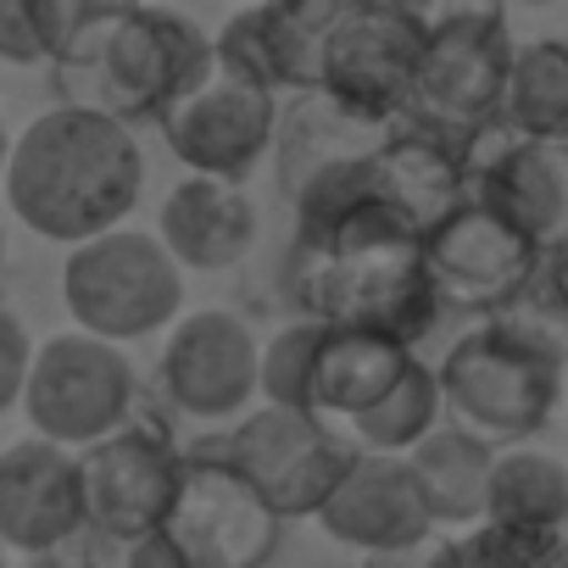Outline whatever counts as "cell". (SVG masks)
<instances>
[{
	"label": "cell",
	"instance_id": "1",
	"mask_svg": "<svg viewBox=\"0 0 568 568\" xmlns=\"http://www.w3.org/2000/svg\"><path fill=\"white\" fill-rule=\"evenodd\" d=\"M284 291L307 324L379 329L407 346L440 318L424 273V234L385 206L352 212L329 229H296L284 256Z\"/></svg>",
	"mask_w": 568,
	"mask_h": 568
},
{
	"label": "cell",
	"instance_id": "2",
	"mask_svg": "<svg viewBox=\"0 0 568 568\" xmlns=\"http://www.w3.org/2000/svg\"><path fill=\"white\" fill-rule=\"evenodd\" d=\"M140 190H145V156L134 129L95 106L62 101L40 112L12 145L7 201L18 223L34 229L40 240L79 251L123 229Z\"/></svg>",
	"mask_w": 568,
	"mask_h": 568
},
{
	"label": "cell",
	"instance_id": "3",
	"mask_svg": "<svg viewBox=\"0 0 568 568\" xmlns=\"http://www.w3.org/2000/svg\"><path fill=\"white\" fill-rule=\"evenodd\" d=\"M440 390L463 429L496 440L540 435L568 407L562 346L529 318H485L440 357Z\"/></svg>",
	"mask_w": 568,
	"mask_h": 568
},
{
	"label": "cell",
	"instance_id": "4",
	"mask_svg": "<svg viewBox=\"0 0 568 568\" xmlns=\"http://www.w3.org/2000/svg\"><path fill=\"white\" fill-rule=\"evenodd\" d=\"M217 79V40L168 7H123L95 62L68 79L79 106H95L118 123H162L179 101Z\"/></svg>",
	"mask_w": 568,
	"mask_h": 568
},
{
	"label": "cell",
	"instance_id": "5",
	"mask_svg": "<svg viewBox=\"0 0 568 568\" xmlns=\"http://www.w3.org/2000/svg\"><path fill=\"white\" fill-rule=\"evenodd\" d=\"M518 45L507 34V12L496 7H452L429 18L424 68L413 84V129L452 145L457 156L507 123V84H513Z\"/></svg>",
	"mask_w": 568,
	"mask_h": 568
},
{
	"label": "cell",
	"instance_id": "6",
	"mask_svg": "<svg viewBox=\"0 0 568 568\" xmlns=\"http://www.w3.org/2000/svg\"><path fill=\"white\" fill-rule=\"evenodd\" d=\"M62 302L73 324L95 341H145L179 324L184 307V267L145 229H112L62 262Z\"/></svg>",
	"mask_w": 568,
	"mask_h": 568
},
{
	"label": "cell",
	"instance_id": "7",
	"mask_svg": "<svg viewBox=\"0 0 568 568\" xmlns=\"http://www.w3.org/2000/svg\"><path fill=\"white\" fill-rule=\"evenodd\" d=\"M217 452L278 518H318L363 457L335 424L267 402L251 407L217 440Z\"/></svg>",
	"mask_w": 568,
	"mask_h": 568
},
{
	"label": "cell",
	"instance_id": "8",
	"mask_svg": "<svg viewBox=\"0 0 568 568\" xmlns=\"http://www.w3.org/2000/svg\"><path fill=\"white\" fill-rule=\"evenodd\" d=\"M134 402H140V379H134V363L123 357V346L68 329L34 352L23 413L40 440L90 452L106 435L134 424Z\"/></svg>",
	"mask_w": 568,
	"mask_h": 568
},
{
	"label": "cell",
	"instance_id": "9",
	"mask_svg": "<svg viewBox=\"0 0 568 568\" xmlns=\"http://www.w3.org/2000/svg\"><path fill=\"white\" fill-rule=\"evenodd\" d=\"M424 45H429L424 12L396 7V0H346L324 45L318 90L368 123H396V112L413 106Z\"/></svg>",
	"mask_w": 568,
	"mask_h": 568
},
{
	"label": "cell",
	"instance_id": "10",
	"mask_svg": "<svg viewBox=\"0 0 568 568\" xmlns=\"http://www.w3.org/2000/svg\"><path fill=\"white\" fill-rule=\"evenodd\" d=\"M546 251L479 201H463L440 229L424 234V273L440 313L501 318L529 284H540Z\"/></svg>",
	"mask_w": 568,
	"mask_h": 568
},
{
	"label": "cell",
	"instance_id": "11",
	"mask_svg": "<svg viewBox=\"0 0 568 568\" xmlns=\"http://www.w3.org/2000/svg\"><path fill=\"white\" fill-rule=\"evenodd\" d=\"M79 474H84L90 529L118 546H134L173 524V507L184 490V452L156 424L134 418L129 429L79 452Z\"/></svg>",
	"mask_w": 568,
	"mask_h": 568
},
{
	"label": "cell",
	"instance_id": "12",
	"mask_svg": "<svg viewBox=\"0 0 568 568\" xmlns=\"http://www.w3.org/2000/svg\"><path fill=\"white\" fill-rule=\"evenodd\" d=\"M156 379H162V396L184 418H201V424L245 418L262 390V346L240 313H223V307L184 313L162 346Z\"/></svg>",
	"mask_w": 568,
	"mask_h": 568
},
{
	"label": "cell",
	"instance_id": "13",
	"mask_svg": "<svg viewBox=\"0 0 568 568\" xmlns=\"http://www.w3.org/2000/svg\"><path fill=\"white\" fill-rule=\"evenodd\" d=\"M278 513L223 463L217 440H195L184 452V490L168 535L201 568H262L278 551Z\"/></svg>",
	"mask_w": 568,
	"mask_h": 568
},
{
	"label": "cell",
	"instance_id": "14",
	"mask_svg": "<svg viewBox=\"0 0 568 568\" xmlns=\"http://www.w3.org/2000/svg\"><path fill=\"white\" fill-rule=\"evenodd\" d=\"M468 201L507 217L546 256L568 245V145L524 140L513 123H496L463 151Z\"/></svg>",
	"mask_w": 568,
	"mask_h": 568
},
{
	"label": "cell",
	"instance_id": "15",
	"mask_svg": "<svg viewBox=\"0 0 568 568\" xmlns=\"http://www.w3.org/2000/svg\"><path fill=\"white\" fill-rule=\"evenodd\" d=\"M346 0H278V7H245L217 29V73L256 90H318L324 45Z\"/></svg>",
	"mask_w": 568,
	"mask_h": 568
},
{
	"label": "cell",
	"instance_id": "16",
	"mask_svg": "<svg viewBox=\"0 0 568 568\" xmlns=\"http://www.w3.org/2000/svg\"><path fill=\"white\" fill-rule=\"evenodd\" d=\"M278 101L240 79H212L190 101L162 118L168 151L190 168V179H229L240 184L273 145H278Z\"/></svg>",
	"mask_w": 568,
	"mask_h": 568
},
{
	"label": "cell",
	"instance_id": "17",
	"mask_svg": "<svg viewBox=\"0 0 568 568\" xmlns=\"http://www.w3.org/2000/svg\"><path fill=\"white\" fill-rule=\"evenodd\" d=\"M79 529H90L79 457L40 435L12 440L0 452V546L45 557Z\"/></svg>",
	"mask_w": 568,
	"mask_h": 568
},
{
	"label": "cell",
	"instance_id": "18",
	"mask_svg": "<svg viewBox=\"0 0 568 568\" xmlns=\"http://www.w3.org/2000/svg\"><path fill=\"white\" fill-rule=\"evenodd\" d=\"M318 524H324L329 540L357 546L363 557L424 546V540L440 535L435 518H429V501L413 479V463L407 457H374V452L357 457V468L341 479V490L329 496Z\"/></svg>",
	"mask_w": 568,
	"mask_h": 568
},
{
	"label": "cell",
	"instance_id": "19",
	"mask_svg": "<svg viewBox=\"0 0 568 568\" xmlns=\"http://www.w3.org/2000/svg\"><path fill=\"white\" fill-rule=\"evenodd\" d=\"M156 240L168 245L179 267L217 273V267H234L256 245V206L229 179H184L168 190L156 212Z\"/></svg>",
	"mask_w": 568,
	"mask_h": 568
},
{
	"label": "cell",
	"instance_id": "20",
	"mask_svg": "<svg viewBox=\"0 0 568 568\" xmlns=\"http://www.w3.org/2000/svg\"><path fill=\"white\" fill-rule=\"evenodd\" d=\"M413 346L379 329H324L318 368H313V418L335 424L341 435L368 418L407 374H413Z\"/></svg>",
	"mask_w": 568,
	"mask_h": 568
},
{
	"label": "cell",
	"instance_id": "21",
	"mask_svg": "<svg viewBox=\"0 0 568 568\" xmlns=\"http://www.w3.org/2000/svg\"><path fill=\"white\" fill-rule=\"evenodd\" d=\"M390 134H396L390 123H368V118H357L352 106H341L335 95L307 90L291 112L278 118L273 168H278L284 195L296 201L318 173H329V168H341V162H357V156H374Z\"/></svg>",
	"mask_w": 568,
	"mask_h": 568
},
{
	"label": "cell",
	"instance_id": "22",
	"mask_svg": "<svg viewBox=\"0 0 568 568\" xmlns=\"http://www.w3.org/2000/svg\"><path fill=\"white\" fill-rule=\"evenodd\" d=\"M374 173H379V190H385V206L413 223L418 234L440 229L463 201H468V168L452 145L407 129V134H390L379 151H374Z\"/></svg>",
	"mask_w": 568,
	"mask_h": 568
},
{
	"label": "cell",
	"instance_id": "23",
	"mask_svg": "<svg viewBox=\"0 0 568 568\" xmlns=\"http://www.w3.org/2000/svg\"><path fill=\"white\" fill-rule=\"evenodd\" d=\"M496 446L463 424H440L407 463L413 479L429 501L435 529H479L485 524V501H490V474H496Z\"/></svg>",
	"mask_w": 568,
	"mask_h": 568
},
{
	"label": "cell",
	"instance_id": "24",
	"mask_svg": "<svg viewBox=\"0 0 568 568\" xmlns=\"http://www.w3.org/2000/svg\"><path fill=\"white\" fill-rule=\"evenodd\" d=\"M485 524L513 529V535L562 540V529H568V468L551 452H535V446L501 452L496 474H490Z\"/></svg>",
	"mask_w": 568,
	"mask_h": 568
},
{
	"label": "cell",
	"instance_id": "25",
	"mask_svg": "<svg viewBox=\"0 0 568 568\" xmlns=\"http://www.w3.org/2000/svg\"><path fill=\"white\" fill-rule=\"evenodd\" d=\"M507 123L524 140L568 145V34L518 45L513 84H507Z\"/></svg>",
	"mask_w": 568,
	"mask_h": 568
},
{
	"label": "cell",
	"instance_id": "26",
	"mask_svg": "<svg viewBox=\"0 0 568 568\" xmlns=\"http://www.w3.org/2000/svg\"><path fill=\"white\" fill-rule=\"evenodd\" d=\"M440 413H446V390H440V368H429L424 357L413 363V374L368 413L346 429V440L357 452H374V457H413L435 429H440Z\"/></svg>",
	"mask_w": 568,
	"mask_h": 568
},
{
	"label": "cell",
	"instance_id": "27",
	"mask_svg": "<svg viewBox=\"0 0 568 568\" xmlns=\"http://www.w3.org/2000/svg\"><path fill=\"white\" fill-rule=\"evenodd\" d=\"M318 346H324V324H284L267 346H262V402L267 407H291V413H313V368H318Z\"/></svg>",
	"mask_w": 568,
	"mask_h": 568
},
{
	"label": "cell",
	"instance_id": "28",
	"mask_svg": "<svg viewBox=\"0 0 568 568\" xmlns=\"http://www.w3.org/2000/svg\"><path fill=\"white\" fill-rule=\"evenodd\" d=\"M34 341L23 329V318L12 307H0V413L18 407L29 396V374H34Z\"/></svg>",
	"mask_w": 568,
	"mask_h": 568
},
{
	"label": "cell",
	"instance_id": "29",
	"mask_svg": "<svg viewBox=\"0 0 568 568\" xmlns=\"http://www.w3.org/2000/svg\"><path fill=\"white\" fill-rule=\"evenodd\" d=\"M0 62H12V68L45 62V45H40L29 0H0Z\"/></svg>",
	"mask_w": 568,
	"mask_h": 568
},
{
	"label": "cell",
	"instance_id": "30",
	"mask_svg": "<svg viewBox=\"0 0 568 568\" xmlns=\"http://www.w3.org/2000/svg\"><path fill=\"white\" fill-rule=\"evenodd\" d=\"M123 568H201V562L162 529V535H145V540L123 546Z\"/></svg>",
	"mask_w": 568,
	"mask_h": 568
},
{
	"label": "cell",
	"instance_id": "31",
	"mask_svg": "<svg viewBox=\"0 0 568 568\" xmlns=\"http://www.w3.org/2000/svg\"><path fill=\"white\" fill-rule=\"evenodd\" d=\"M440 562V535L424 546H402V551H374L363 557V568H435Z\"/></svg>",
	"mask_w": 568,
	"mask_h": 568
},
{
	"label": "cell",
	"instance_id": "32",
	"mask_svg": "<svg viewBox=\"0 0 568 568\" xmlns=\"http://www.w3.org/2000/svg\"><path fill=\"white\" fill-rule=\"evenodd\" d=\"M540 291H546L551 313H562V318H568V245L546 256V267H540Z\"/></svg>",
	"mask_w": 568,
	"mask_h": 568
},
{
	"label": "cell",
	"instance_id": "33",
	"mask_svg": "<svg viewBox=\"0 0 568 568\" xmlns=\"http://www.w3.org/2000/svg\"><path fill=\"white\" fill-rule=\"evenodd\" d=\"M12 134H7V118H0V184H7V168H12Z\"/></svg>",
	"mask_w": 568,
	"mask_h": 568
},
{
	"label": "cell",
	"instance_id": "34",
	"mask_svg": "<svg viewBox=\"0 0 568 568\" xmlns=\"http://www.w3.org/2000/svg\"><path fill=\"white\" fill-rule=\"evenodd\" d=\"M0 262H7V223H0Z\"/></svg>",
	"mask_w": 568,
	"mask_h": 568
},
{
	"label": "cell",
	"instance_id": "35",
	"mask_svg": "<svg viewBox=\"0 0 568 568\" xmlns=\"http://www.w3.org/2000/svg\"><path fill=\"white\" fill-rule=\"evenodd\" d=\"M51 568H95V562H51Z\"/></svg>",
	"mask_w": 568,
	"mask_h": 568
},
{
	"label": "cell",
	"instance_id": "36",
	"mask_svg": "<svg viewBox=\"0 0 568 568\" xmlns=\"http://www.w3.org/2000/svg\"><path fill=\"white\" fill-rule=\"evenodd\" d=\"M551 568H568V546H562V551H557V562H551Z\"/></svg>",
	"mask_w": 568,
	"mask_h": 568
},
{
	"label": "cell",
	"instance_id": "37",
	"mask_svg": "<svg viewBox=\"0 0 568 568\" xmlns=\"http://www.w3.org/2000/svg\"><path fill=\"white\" fill-rule=\"evenodd\" d=\"M0 568H7V546H0Z\"/></svg>",
	"mask_w": 568,
	"mask_h": 568
},
{
	"label": "cell",
	"instance_id": "38",
	"mask_svg": "<svg viewBox=\"0 0 568 568\" xmlns=\"http://www.w3.org/2000/svg\"><path fill=\"white\" fill-rule=\"evenodd\" d=\"M562 413H568V407H562Z\"/></svg>",
	"mask_w": 568,
	"mask_h": 568
}]
</instances>
